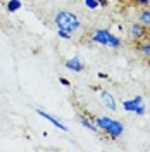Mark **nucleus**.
<instances>
[{
    "label": "nucleus",
    "mask_w": 150,
    "mask_h": 152,
    "mask_svg": "<svg viewBox=\"0 0 150 152\" xmlns=\"http://www.w3.org/2000/svg\"><path fill=\"white\" fill-rule=\"evenodd\" d=\"M93 123L97 124V128L103 132L107 137H111L112 140H117L124 133V126H122L121 121L114 119V118H109V116H97L93 119Z\"/></svg>",
    "instance_id": "nucleus-1"
},
{
    "label": "nucleus",
    "mask_w": 150,
    "mask_h": 152,
    "mask_svg": "<svg viewBox=\"0 0 150 152\" xmlns=\"http://www.w3.org/2000/svg\"><path fill=\"white\" fill-rule=\"evenodd\" d=\"M54 23L59 29H64V31H69V33H76L81 28L79 18L71 10H59L55 14V18H54Z\"/></svg>",
    "instance_id": "nucleus-2"
},
{
    "label": "nucleus",
    "mask_w": 150,
    "mask_h": 152,
    "mask_svg": "<svg viewBox=\"0 0 150 152\" xmlns=\"http://www.w3.org/2000/svg\"><path fill=\"white\" fill-rule=\"evenodd\" d=\"M92 42L93 43H98V45H103V47H111V48H119L122 45V40L119 37L112 35L109 29H103V28H98V29H93L92 31Z\"/></svg>",
    "instance_id": "nucleus-3"
},
{
    "label": "nucleus",
    "mask_w": 150,
    "mask_h": 152,
    "mask_svg": "<svg viewBox=\"0 0 150 152\" xmlns=\"http://www.w3.org/2000/svg\"><path fill=\"white\" fill-rule=\"evenodd\" d=\"M121 104H122V107H124V111L135 113V114H138V116H143L145 111H147L145 100H143V97H140V95H136V97H133V99H128V100L122 99Z\"/></svg>",
    "instance_id": "nucleus-4"
},
{
    "label": "nucleus",
    "mask_w": 150,
    "mask_h": 152,
    "mask_svg": "<svg viewBox=\"0 0 150 152\" xmlns=\"http://www.w3.org/2000/svg\"><path fill=\"white\" fill-rule=\"evenodd\" d=\"M128 33H130V38H131L135 43H136V42H141V40H145V38H150V29L147 28V26H143L141 23H138V21L130 24Z\"/></svg>",
    "instance_id": "nucleus-5"
},
{
    "label": "nucleus",
    "mask_w": 150,
    "mask_h": 152,
    "mask_svg": "<svg viewBox=\"0 0 150 152\" xmlns=\"http://www.w3.org/2000/svg\"><path fill=\"white\" fill-rule=\"evenodd\" d=\"M100 102L103 104V107H105V109H109L111 113H116L117 104H116V99H114V95L111 94V92L102 90V92H100Z\"/></svg>",
    "instance_id": "nucleus-6"
},
{
    "label": "nucleus",
    "mask_w": 150,
    "mask_h": 152,
    "mask_svg": "<svg viewBox=\"0 0 150 152\" xmlns=\"http://www.w3.org/2000/svg\"><path fill=\"white\" fill-rule=\"evenodd\" d=\"M36 114L38 116H42V118H45V119H48L50 123L54 124L55 128H59V130H62V132H69V128H67L66 124L62 123V121H59L55 116H52V114H48L47 111H43V109H36Z\"/></svg>",
    "instance_id": "nucleus-7"
},
{
    "label": "nucleus",
    "mask_w": 150,
    "mask_h": 152,
    "mask_svg": "<svg viewBox=\"0 0 150 152\" xmlns=\"http://www.w3.org/2000/svg\"><path fill=\"white\" fill-rule=\"evenodd\" d=\"M66 67L69 71H74V73H81L84 69V64L81 62V59L79 57H71V59H67L66 61Z\"/></svg>",
    "instance_id": "nucleus-8"
},
{
    "label": "nucleus",
    "mask_w": 150,
    "mask_h": 152,
    "mask_svg": "<svg viewBox=\"0 0 150 152\" xmlns=\"http://www.w3.org/2000/svg\"><path fill=\"white\" fill-rule=\"evenodd\" d=\"M136 16H138V23H141L143 26H147V28L150 29V5L140 9L136 12Z\"/></svg>",
    "instance_id": "nucleus-9"
},
{
    "label": "nucleus",
    "mask_w": 150,
    "mask_h": 152,
    "mask_svg": "<svg viewBox=\"0 0 150 152\" xmlns=\"http://www.w3.org/2000/svg\"><path fill=\"white\" fill-rule=\"evenodd\" d=\"M136 43H138V45H136V50H138L147 61H150V38H145V40L136 42Z\"/></svg>",
    "instance_id": "nucleus-10"
},
{
    "label": "nucleus",
    "mask_w": 150,
    "mask_h": 152,
    "mask_svg": "<svg viewBox=\"0 0 150 152\" xmlns=\"http://www.w3.org/2000/svg\"><path fill=\"white\" fill-rule=\"evenodd\" d=\"M79 123L83 124V126H84V128H86V130H90V132L97 133V135L100 133V130L97 128V124H95L93 121H92V119H88L86 116H81V118H79Z\"/></svg>",
    "instance_id": "nucleus-11"
},
{
    "label": "nucleus",
    "mask_w": 150,
    "mask_h": 152,
    "mask_svg": "<svg viewBox=\"0 0 150 152\" xmlns=\"http://www.w3.org/2000/svg\"><path fill=\"white\" fill-rule=\"evenodd\" d=\"M21 7H23V2L21 0H9L7 2V10L9 12H17Z\"/></svg>",
    "instance_id": "nucleus-12"
},
{
    "label": "nucleus",
    "mask_w": 150,
    "mask_h": 152,
    "mask_svg": "<svg viewBox=\"0 0 150 152\" xmlns=\"http://www.w3.org/2000/svg\"><path fill=\"white\" fill-rule=\"evenodd\" d=\"M84 5L88 7V9H92V10H95L98 5H100V2L98 0H84Z\"/></svg>",
    "instance_id": "nucleus-13"
},
{
    "label": "nucleus",
    "mask_w": 150,
    "mask_h": 152,
    "mask_svg": "<svg viewBox=\"0 0 150 152\" xmlns=\"http://www.w3.org/2000/svg\"><path fill=\"white\" fill-rule=\"evenodd\" d=\"M57 35H59L60 38H64V40H71V38H73V33L64 31V29H57Z\"/></svg>",
    "instance_id": "nucleus-14"
},
{
    "label": "nucleus",
    "mask_w": 150,
    "mask_h": 152,
    "mask_svg": "<svg viewBox=\"0 0 150 152\" xmlns=\"http://www.w3.org/2000/svg\"><path fill=\"white\" fill-rule=\"evenodd\" d=\"M135 4H138L141 7H147V5H150V0H135Z\"/></svg>",
    "instance_id": "nucleus-15"
},
{
    "label": "nucleus",
    "mask_w": 150,
    "mask_h": 152,
    "mask_svg": "<svg viewBox=\"0 0 150 152\" xmlns=\"http://www.w3.org/2000/svg\"><path fill=\"white\" fill-rule=\"evenodd\" d=\"M59 81H60V83H62L64 86H69V85H71V81H69V80H66V78H62V76L59 78Z\"/></svg>",
    "instance_id": "nucleus-16"
}]
</instances>
